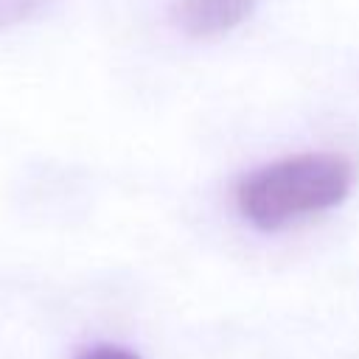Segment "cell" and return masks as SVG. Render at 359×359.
<instances>
[{
    "label": "cell",
    "instance_id": "obj_1",
    "mask_svg": "<svg viewBox=\"0 0 359 359\" xmlns=\"http://www.w3.org/2000/svg\"><path fill=\"white\" fill-rule=\"evenodd\" d=\"M356 177L359 165L348 151L300 149L241 171L233 180V208L250 227L278 233L342 205Z\"/></svg>",
    "mask_w": 359,
    "mask_h": 359
},
{
    "label": "cell",
    "instance_id": "obj_4",
    "mask_svg": "<svg viewBox=\"0 0 359 359\" xmlns=\"http://www.w3.org/2000/svg\"><path fill=\"white\" fill-rule=\"evenodd\" d=\"M79 359H140V353L132 348H123V345L104 342V345H93L90 351H84Z\"/></svg>",
    "mask_w": 359,
    "mask_h": 359
},
{
    "label": "cell",
    "instance_id": "obj_2",
    "mask_svg": "<svg viewBox=\"0 0 359 359\" xmlns=\"http://www.w3.org/2000/svg\"><path fill=\"white\" fill-rule=\"evenodd\" d=\"M258 0H171L168 22L188 39H219L247 22Z\"/></svg>",
    "mask_w": 359,
    "mask_h": 359
},
{
    "label": "cell",
    "instance_id": "obj_3",
    "mask_svg": "<svg viewBox=\"0 0 359 359\" xmlns=\"http://www.w3.org/2000/svg\"><path fill=\"white\" fill-rule=\"evenodd\" d=\"M50 0H0V31L36 17Z\"/></svg>",
    "mask_w": 359,
    "mask_h": 359
}]
</instances>
